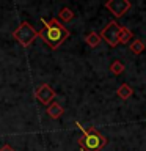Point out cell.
<instances>
[{
    "instance_id": "1",
    "label": "cell",
    "mask_w": 146,
    "mask_h": 151,
    "mask_svg": "<svg viewBox=\"0 0 146 151\" xmlns=\"http://www.w3.org/2000/svg\"><path fill=\"white\" fill-rule=\"evenodd\" d=\"M42 22V30L38 32V38H41L50 49H57L69 38V30L61 24L57 17L54 19H41Z\"/></svg>"
},
{
    "instance_id": "2",
    "label": "cell",
    "mask_w": 146,
    "mask_h": 151,
    "mask_svg": "<svg viewBox=\"0 0 146 151\" xmlns=\"http://www.w3.org/2000/svg\"><path fill=\"white\" fill-rule=\"evenodd\" d=\"M79 126V129L82 131V139H79L80 150L83 151H101L104 146L107 145V139L99 132L96 127H85L80 123H75Z\"/></svg>"
},
{
    "instance_id": "3",
    "label": "cell",
    "mask_w": 146,
    "mask_h": 151,
    "mask_svg": "<svg viewBox=\"0 0 146 151\" xmlns=\"http://www.w3.org/2000/svg\"><path fill=\"white\" fill-rule=\"evenodd\" d=\"M13 38H14V40H16L21 46L28 47V46H30L31 42L38 38V32L33 28V25H31L30 22L24 21V22L19 24V27L13 32Z\"/></svg>"
},
{
    "instance_id": "4",
    "label": "cell",
    "mask_w": 146,
    "mask_h": 151,
    "mask_svg": "<svg viewBox=\"0 0 146 151\" xmlns=\"http://www.w3.org/2000/svg\"><path fill=\"white\" fill-rule=\"evenodd\" d=\"M120 33H121V25L115 21L108 22V25L101 32V40H104L108 46L115 47L120 44Z\"/></svg>"
},
{
    "instance_id": "5",
    "label": "cell",
    "mask_w": 146,
    "mask_h": 151,
    "mask_svg": "<svg viewBox=\"0 0 146 151\" xmlns=\"http://www.w3.org/2000/svg\"><path fill=\"white\" fill-rule=\"evenodd\" d=\"M105 8L115 17H121L130 9V2L129 0H108L105 3Z\"/></svg>"
},
{
    "instance_id": "6",
    "label": "cell",
    "mask_w": 146,
    "mask_h": 151,
    "mask_svg": "<svg viewBox=\"0 0 146 151\" xmlns=\"http://www.w3.org/2000/svg\"><path fill=\"white\" fill-rule=\"evenodd\" d=\"M35 98H36L41 104L49 106V104L54 101V98H55V91H54V88H52L49 83H42V85H39V87L36 88Z\"/></svg>"
},
{
    "instance_id": "7",
    "label": "cell",
    "mask_w": 146,
    "mask_h": 151,
    "mask_svg": "<svg viewBox=\"0 0 146 151\" xmlns=\"http://www.w3.org/2000/svg\"><path fill=\"white\" fill-rule=\"evenodd\" d=\"M46 113L52 118V120H58V118L64 113V109L61 107L57 101H52L49 106L46 107Z\"/></svg>"
},
{
    "instance_id": "8",
    "label": "cell",
    "mask_w": 146,
    "mask_h": 151,
    "mask_svg": "<svg viewBox=\"0 0 146 151\" xmlns=\"http://www.w3.org/2000/svg\"><path fill=\"white\" fill-rule=\"evenodd\" d=\"M118 96H120L121 99H129L132 94H134V90L130 88V85H127V83H122L120 85V88H118Z\"/></svg>"
},
{
    "instance_id": "9",
    "label": "cell",
    "mask_w": 146,
    "mask_h": 151,
    "mask_svg": "<svg viewBox=\"0 0 146 151\" xmlns=\"http://www.w3.org/2000/svg\"><path fill=\"white\" fill-rule=\"evenodd\" d=\"M72 19H74V13H72V9H71V8L64 6V8L60 9V13H58V21L69 22V21H72Z\"/></svg>"
},
{
    "instance_id": "10",
    "label": "cell",
    "mask_w": 146,
    "mask_h": 151,
    "mask_svg": "<svg viewBox=\"0 0 146 151\" xmlns=\"http://www.w3.org/2000/svg\"><path fill=\"white\" fill-rule=\"evenodd\" d=\"M85 42L91 47H96V46H99V42H101V36H99V33L91 32L87 35V38H85Z\"/></svg>"
},
{
    "instance_id": "11",
    "label": "cell",
    "mask_w": 146,
    "mask_h": 151,
    "mask_svg": "<svg viewBox=\"0 0 146 151\" xmlns=\"http://www.w3.org/2000/svg\"><path fill=\"white\" fill-rule=\"evenodd\" d=\"M132 38H134V35H132V32L129 28L121 27V33H120V42L121 44H129L132 41Z\"/></svg>"
},
{
    "instance_id": "12",
    "label": "cell",
    "mask_w": 146,
    "mask_h": 151,
    "mask_svg": "<svg viewBox=\"0 0 146 151\" xmlns=\"http://www.w3.org/2000/svg\"><path fill=\"white\" fill-rule=\"evenodd\" d=\"M145 47H146V46H145V42H143V41H140V40H134V41L130 42L129 49H130L132 52H134L135 55H138V54H141V52L145 50Z\"/></svg>"
},
{
    "instance_id": "13",
    "label": "cell",
    "mask_w": 146,
    "mask_h": 151,
    "mask_svg": "<svg viewBox=\"0 0 146 151\" xmlns=\"http://www.w3.org/2000/svg\"><path fill=\"white\" fill-rule=\"evenodd\" d=\"M108 71H110L112 74H115V76H120L122 71H124V63H122V61H120V60H115V61L110 65Z\"/></svg>"
},
{
    "instance_id": "14",
    "label": "cell",
    "mask_w": 146,
    "mask_h": 151,
    "mask_svg": "<svg viewBox=\"0 0 146 151\" xmlns=\"http://www.w3.org/2000/svg\"><path fill=\"white\" fill-rule=\"evenodd\" d=\"M0 151H14V150H13V146H11V145H8V143H6V145H3L2 148H0Z\"/></svg>"
},
{
    "instance_id": "15",
    "label": "cell",
    "mask_w": 146,
    "mask_h": 151,
    "mask_svg": "<svg viewBox=\"0 0 146 151\" xmlns=\"http://www.w3.org/2000/svg\"><path fill=\"white\" fill-rule=\"evenodd\" d=\"M80 151H83V150H80Z\"/></svg>"
},
{
    "instance_id": "16",
    "label": "cell",
    "mask_w": 146,
    "mask_h": 151,
    "mask_svg": "<svg viewBox=\"0 0 146 151\" xmlns=\"http://www.w3.org/2000/svg\"><path fill=\"white\" fill-rule=\"evenodd\" d=\"M145 46H146V44H145Z\"/></svg>"
}]
</instances>
